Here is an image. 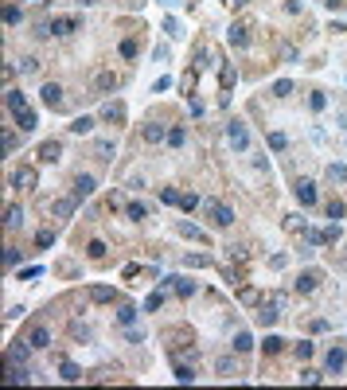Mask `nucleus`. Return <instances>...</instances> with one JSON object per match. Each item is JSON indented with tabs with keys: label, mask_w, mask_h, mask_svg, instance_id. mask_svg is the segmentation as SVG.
Segmentation results:
<instances>
[{
	"label": "nucleus",
	"mask_w": 347,
	"mask_h": 390,
	"mask_svg": "<svg viewBox=\"0 0 347 390\" xmlns=\"http://www.w3.org/2000/svg\"><path fill=\"white\" fill-rule=\"evenodd\" d=\"M4 102H8V110H12V117H16V125H20L23 133H31V129L39 125V121H35V114L27 110V102H23L16 90H8V94H4Z\"/></svg>",
	"instance_id": "f257e3e1"
},
{
	"label": "nucleus",
	"mask_w": 347,
	"mask_h": 390,
	"mask_svg": "<svg viewBox=\"0 0 347 390\" xmlns=\"http://www.w3.org/2000/svg\"><path fill=\"white\" fill-rule=\"evenodd\" d=\"M203 211H207L219 227H231V223H234V211L227 203H219V199H203Z\"/></svg>",
	"instance_id": "f03ea898"
},
{
	"label": "nucleus",
	"mask_w": 347,
	"mask_h": 390,
	"mask_svg": "<svg viewBox=\"0 0 347 390\" xmlns=\"http://www.w3.org/2000/svg\"><path fill=\"white\" fill-rule=\"evenodd\" d=\"M227 133H231L234 152H246V148H250V133H246V125H242V121H227Z\"/></svg>",
	"instance_id": "7ed1b4c3"
},
{
	"label": "nucleus",
	"mask_w": 347,
	"mask_h": 390,
	"mask_svg": "<svg viewBox=\"0 0 347 390\" xmlns=\"http://www.w3.org/2000/svg\"><path fill=\"white\" fill-rule=\"evenodd\" d=\"M39 98H43L47 110H63V86H59V82H43Z\"/></svg>",
	"instance_id": "20e7f679"
},
{
	"label": "nucleus",
	"mask_w": 347,
	"mask_h": 390,
	"mask_svg": "<svg viewBox=\"0 0 347 390\" xmlns=\"http://www.w3.org/2000/svg\"><path fill=\"white\" fill-rule=\"evenodd\" d=\"M27 355H31V344L27 340H16V344L8 347V363H23L27 367Z\"/></svg>",
	"instance_id": "39448f33"
},
{
	"label": "nucleus",
	"mask_w": 347,
	"mask_h": 390,
	"mask_svg": "<svg viewBox=\"0 0 347 390\" xmlns=\"http://www.w3.org/2000/svg\"><path fill=\"white\" fill-rule=\"evenodd\" d=\"M27 344L35 347V351H43V347H51V332H47L43 324H39V328H31V332H27Z\"/></svg>",
	"instance_id": "423d86ee"
},
{
	"label": "nucleus",
	"mask_w": 347,
	"mask_h": 390,
	"mask_svg": "<svg viewBox=\"0 0 347 390\" xmlns=\"http://www.w3.org/2000/svg\"><path fill=\"white\" fill-rule=\"evenodd\" d=\"M140 137L148 140V144H156V140H164L168 133H164V125H160V121H148V125L140 129Z\"/></svg>",
	"instance_id": "0eeeda50"
},
{
	"label": "nucleus",
	"mask_w": 347,
	"mask_h": 390,
	"mask_svg": "<svg viewBox=\"0 0 347 390\" xmlns=\"http://www.w3.org/2000/svg\"><path fill=\"white\" fill-rule=\"evenodd\" d=\"M86 195H94V176H78V180H74V199L82 203Z\"/></svg>",
	"instance_id": "6e6552de"
},
{
	"label": "nucleus",
	"mask_w": 347,
	"mask_h": 390,
	"mask_svg": "<svg viewBox=\"0 0 347 390\" xmlns=\"http://www.w3.org/2000/svg\"><path fill=\"white\" fill-rule=\"evenodd\" d=\"M90 300H94V304H110V300H117V293L110 289V285H94V289H90Z\"/></svg>",
	"instance_id": "1a4fd4ad"
},
{
	"label": "nucleus",
	"mask_w": 347,
	"mask_h": 390,
	"mask_svg": "<svg viewBox=\"0 0 347 390\" xmlns=\"http://www.w3.org/2000/svg\"><path fill=\"white\" fill-rule=\"evenodd\" d=\"M78 27V20L74 16H63V20H51V35H70Z\"/></svg>",
	"instance_id": "9d476101"
},
{
	"label": "nucleus",
	"mask_w": 347,
	"mask_h": 390,
	"mask_svg": "<svg viewBox=\"0 0 347 390\" xmlns=\"http://www.w3.org/2000/svg\"><path fill=\"white\" fill-rule=\"evenodd\" d=\"M297 199H301L304 207H312V203H316V184H308V180H301V184H297Z\"/></svg>",
	"instance_id": "9b49d317"
},
{
	"label": "nucleus",
	"mask_w": 347,
	"mask_h": 390,
	"mask_svg": "<svg viewBox=\"0 0 347 390\" xmlns=\"http://www.w3.org/2000/svg\"><path fill=\"white\" fill-rule=\"evenodd\" d=\"M344 363H347V351H344V347H332V351H328V371H336V375H340Z\"/></svg>",
	"instance_id": "f8f14e48"
},
{
	"label": "nucleus",
	"mask_w": 347,
	"mask_h": 390,
	"mask_svg": "<svg viewBox=\"0 0 347 390\" xmlns=\"http://www.w3.org/2000/svg\"><path fill=\"white\" fill-rule=\"evenodd\" d=\"M316 281H320V273H316V269L301 273V277H297V293H312V289H316Z\"/></svg>",
	"instance_id": "ddd939ff"
},
{
	"label": "nucleus",
	"mask_w": 347,
	"mask_h": 390,
	"mask_svg": "<svg viewBox=\"0 0 347 390\" xmlns=\"http://www.w3.org/2000/svg\"><path fill=\"white\" fill-rule=\"evenodd\" d=\"M63 156V148H59V140H47L43 148H39V160H47V164H55Z\"/></svg>",
	"instance_id": "4468645a"
},
{
	"label": "nucleus",
	"mask_w": 347,
	"mask_h": 390,
	"mask_svg": "<svg viewBox=\"0 0 347 390\" xmlns=\"http://www.w3.org/2000/svg\"><path fill=\"white\" fill-rule=\"evenodd\" d=\"M231 47H250V31H246L242 23H234V27H231Z\"/></svg>",
	"instance_id": "2eb2a0df"
},
{
	"label": "nucleus",
	"mask_w": 347,
	"mask_h": 390,
	"mask_svg": "<svg viewBox=\"0 0 347 390\" xmlns=\"http://www.w3.org/2000/svg\"><path fill=\"white\" fill-rule=\"evenodd\" d=\"M12 187H35V172H31V168H20V172L12 176Z\"/></svg>",
	"instance_id": "dca6fc26"
},
{
	"label": "nucleus",
	"mask_w": 347,
	"mask_h": 390,
	"mask_svg": "<svg viewBox=\"0 0 347 390\" xmlns=\"http://www.w3.org/2000/svg\"><path fill=\"white\" fill-rule=\"evenodd\" d=\"M74 203H78L74 195H70V199H59V203H51V215H59V219H67L70 211H74Z\"/></svg>",
	"instance_id": "f3484780"
},
{
	"label": "nucleus",
	"mask_w": 347,
	"mask_h": 390,
	"mask_svg": "<svg viewBox=\"0 0 347 390\" xmlns=\"http://www.w3.org/2000/svg\"><path fill=\"white\" fill-rule=\"evenodd\" d=\"M281 347H285V340H281V336H265V340H261V351H265V355H277Z\"/></svg>",
	"instance_id": "a211bd4d"
},
{
	"label": "nucleus",
	"mask_w": 347,
	"mask_h": 390,
	"mask_svg": "<svg viewBox=\"0 0 347 390\" xmlns=\"http://www.w3.org/2000/svg\"><path fill=\"white\" fill-rule=\"evenodd\" d=\"M90 129H94V117H74V121H70V133H78V137L90 133Z\"/></svg>",
	"instance_id": "6ab92c4d"
},
{
	"label": "nucleus",
	"mask_w": 347,
	"mask_h": 390,
	"mask_svg": "<svg viewBox=\"0 0 347 390\" xmlns=\"http://www.w3.org/2000/svg\"><path fill=\"white\" fill-rule=\"evenodd\" d=\"M125 215H129L133 223H140V219H148V207H144V203H129V207H125Z\"/></svg>",
	"instance_id": "aec40b11"
},
{
	"label": "nucleus",
	"mask_w": 347,
	"mask_h": 390,
	"mask_svg": "<svg viewBox=\"0 0 347 390\" xmlns=\"http://www.w3.org/2000/svg\"><path fill=\"white\" fill-rule=\"evenodd\" d=\"M234 82H238V67H234V63H227V67H223V90H231Z\"/></svg>",
	"instance_id": "412c9836"
},
{
	"label": "nucleus",
	"mask_w": 347,
	"mask_h": 390,
	"mask_svg": "<svg viewBox=\"0 0 347 390\" xmlns=\"http://www.w3.org/2000/svg\"><path fill=\"white\" fill-rule=\"evenodd\" d=\"M102 117H106V121H121V117H125V110H121V102H110V106L102 110Z\"/></svg>",
	"instance_id": "4be33fe9"
},
{
	"label": "nucleus",
	"mask_w": 347,
	"mask_h": 390,
	"mask_svg": "<svg viewBox=\"0 0 347 390\" xmlns=\"http://www.w3.org/2000/svg\"><path fill=\"white\" fill-rule=\"evenodd\" d=\"M94 86H98V90H114V86H117V74H110V70H106V74H98V78H94Z\"/></svg>",
	"instance_id": "5701e85b"
},
{
	"label": "nucleus",
	"mask_w": 347,
	"mask_h": 390,
	"mask_svg": "<svg viewBox=\"0 0 347 390\" xmlns=\"http://www.w3.org/2000/svg\"><path fill=\"white\" fill-rule=\"evenodd\" d=\"M180 234H184V238H195V242H203V238H207L203 230H199V227H191V223H180Z\"/></svg>",
	"instance_id": "b1692460"
},
{
	"label": "nucleus",
	"mask_w": 347,
	"mask_h": 390,
	"mask_svg": "<svg viewBox=\"0 0 347 390\" xmlns=\"http://www.w3.org/2000/svg\"><path fill=\"white\" fill-rule=\"evenodd\" d=\"M114 152H117L114 140H98V156H102V160H114Z\"/></svg>",
	"instance_id": "393cba45"
},
{
	"label": "nucleus",
	"mask_w": 347,
	"mask_h": 390,
	"mask_svg": "<svg viewBox=\"0 0 347 390\" xmlns=\"http://www.w3.org/2000/svg\"><path fill=\"white\" fill-rule=\"evenodd\" d=\"M328 180H332V184H344V180H347V168H344V164H332V168H328Z\"/></svg>",
	"instance_id": "a878e982"
},
{
	"label": "nucleus",
	"mask_w": 347,
	"mask_h": 390,
	"mask_svg": "<svg viewBox=\"0 0 347 390\" xmlns=\"http://www.w3.org/2000/svg\"><path fill=\"white\" fill-rule=\"evenodd\" d=\"M184 265L199 269V265H211V258H207V254H187V258H184Z\"/></svg>",
	"instance_id": "bb28decb"
},
{
	"label": "nucleus",
	"mask_w": 347,
	"mask_h": 390,
	"mask_svg": "<svg viewBox=\"0 0 347 390\" xmlns=\"http://www.w3.org/2000/svg\"><path fill=\"white\" fill-rule=\"evenodd\" d=\"M250 347H254V340H250L246 332H238V336H234V351H238V355H242V351H250Z\"/></svg>",
	"instance_id": "cd10ccee"
},
{
	"label": "nucleus",
	"mask_w": 347,
	"mask_h": 390,
	"mask_svg": "<svg viewBox=\"0 0 347 390\" xmlns=\"http://www.w3.org/2000/svg\"><path fill=\"white\" fill-rule=\"evenodd\" d=\"M324 211H328V219H344V215H347V207L340 203V199H332V203H328Z\"/></svg>",
	"instance_id": "c85d7f7f"
},
{
	"label": "nucleus",
	"mask_w": 347,
	"mask_h": 390,
	"mask_svg": "<svg viewBox=\"0 0 347 390\" xmlns=\"http://www.w3.org/2000/svg\"><path fill=\"white\" fill-rule=\"evenodd\" d=\"M289 94H293V82H289V78L273 82V98H289Z\"/></svg>",
	"instance_id": "c756f323"
},
{
	"label": "nucleus",
	"mask_w": 347,
	"mask_h": 390,
	"mask_svg": "<svg viewBox=\"0 0 347 390\" xmlns=\"http://www.w3.org/2000/svg\"><path fill=\"white\" fill-rule=\"evenodd\" d=\"M63 379H67V383H78V379H82V367H74V363H63Z\"/></svg>",
	"instance_id": "7c9ffc66"
},
{
	"label": "nucleus",
	"mask_w": 347,
	"mask_h": 390,
	"mask_svg": "<svg viewBox=\"0 0 347 390\" xmlns=\"http://www.w3.org/2000/svg\"><path fill=\"white\" fill-rule=\"evenodd\" d=\"M86 250H90V258H94V261H102V258H106V242H98V238H94V242L86 246Z\"/></svg>",
	"instance_id": "2f4dec72"
},
{
	"label": "nucleus",
	"mask_w": 347,
	"mask_h": 390,
	"mask_svg": "<svg viewBox=\"0 0 347 390\" xmlns=\"http://www.w3.org/2000/svg\"><path fill=\"white\" fill-rule=\"evenodd\" d=\"M117 320H121V324H133V320H137V308H129V304H121V312H117Z\"/></svg>",
	"instance_id": "473e14b6"
},
{
	"label": "nucleus",
	"mask_w": 347,
	"mask_h": 390,
	"mask_svg": "<svg viewBox=\"0 0 347 390\" xmlns=\"http://www.w3.org/2000/svg\"><path fill=\"white\" fill-rule=\"evenodd\" d=\"M4 23H20V8L16 4H4Z\"/></svg>",
	"instance_id": "72a5a7b5"
},
{
	"label": "nucleus",
	"mask_w": 347,
	"mask_h": 390,
	"mask_svg": "<svg viewBox=\"0 0 347 390\" xmlns=\"http://www.w3.org/2000/svg\"><path fill=\"white\" fill-rule=\"evenodd\" d=\"M20 223H23V211H20V207H8V227L16 230Z\"/></svg>",
	"instance_id": "f704fd0d"
},
{
	"label": "nucleus",
	"mask_w": 347,
	"mask_h": 390,
	"mask_svg": "<svg viewBox=\"0 0 347 390\" xmlns=\"http://www.w3.org/2000/svg\"><path fill=\"white\" fill-rule=\"evenodd\" d=\"M172 289H176L180 297H191V293H195V285H191V281H172Z\"/></svg>",
	"instance_id": "c9c22d12"
},
{
	"label": "nucleus",
	"mask_w": 347,
	"mask_h": 390,
	"mask_svg": "<svg viewBox=\"0 0 347 390\" xmlns=\"http://www.w3.org/2000/svg\"><path fill=\"white\" fill-rule=\"evenodd\" d=\"M312 351H316V347L304 340V344H297V359H304V363H308V359H312Z\"/></svg>",
	"instance_id": "e433bc0d"
},
{
	"label": "nucleus",
	"mask_w": 347,
	"mask_h": 390,
	"mask_svg": "<svg viewBox=\"0 0 347 390\" xmlns=\"http://www.w3.org/2000/svg\"><path fill=\"white\" fill-rule=\"evenodd\" d=\"M176 379H180V383H191V379H195V371L184 367V363H176Z\"/></svg>",
	"instance_id": "4c0bfd02"
},
{
	"label": "nucleus",
	"mask_w": 347,
	"mask_h": 390,
	"mask_svg": "<svg viewBox=\"0 0 347 390\" xmlns=\"http://www.w3.org/2000/svg\"><path fill=\"white\" fill-rule=\"evenodd\" d=\"M70 332H74L78 340H90V328H86V324H82V320H74V324H70Z\"/></svg>",
	"instance_id": "58836bf2"
},
{
	"label": "nucleus",
	"mask_w": 347,
	"mask_h": 390,
	"mask_svg": "<svg viewBox=\"0 0 347 390\" xmlns=\"http://www.w3.org/2000/svg\"><path fill=\"white\" fill-rule=\"evenodd\" d=\"M257 320H261V324H273V320H277V312H273V304H265V308L257 312Z\"/></svg>",
	"instance_id": "ea45409f"
},
{
	"label": "nucleus",
	"mask_w": 347,
	"mask_h": 390,
	"mask_svg": "<svg viewBox=\"0 0 347 390\" xmlns=\"http://www.w3.org/2000/svg\"><path fill=\"white\" fill-rule=\"evenodd\" d=\"M121 55H125V59H137V39H125V43H121Z\"/></svg>",
	"instance_id": "a19ab883"
},
{
	"label": "nucleus",
	"mask_w": 347,
	"mask_h": 390,
	"mask_svg": "<svg viewBox=\"0 0 347 390\" xmlns=\"http://www.w3.org/2000/svg\"><path fill=\"white\" fill-rule=\"evenodd\" d=\"M20 70H23V74H39V59H23Z\"/></svg>",
	"instance_id": "79ce46f5"
},
{
	"label": "nucleus",
	"mask_w": 347,
	"mask_h": 390,
	"mask_svg": "<svg viewBox=\"0 0 347 390\" xmlns=\"http://www.w3.org/2000/svg\"><path fill=\"white\" fill-rule=\"evenodd\" d=\"M304 238H308L312 246H324V230H304Z\"/></svg>",
	"instance_id": "37998d69"
},
{
	"label": "nucleus",
	"mask_w": 347,
	"mask_h": 390,
	"mask_svg": "<svg viewBox=\"0 0 347 390\" xmlns=\"http://www.w3.org/2000/svg\"><path fill=\"white\" fill-rule=\"evenodd\" d=\"M168 144L180 148V144H184V129H168Z\"/></svg>",
	"instance_id": "c03bdc74"
},
{
	"label": "nucleus",
	"mask_w": 347,
	"mask_h": 390,
	"mask_svg": "<svg viewBox=\"0 0 347 390\" xmlns=\"http://www.w3.org/2000/svg\"><path fill=\"white\" fill-rule=\"evenodd\" d=\"M51 242H55V234H51V230H39V234H35V246H51Z\"/></svg>",
	"instance_id": "a18cd8bd"
},
{
	"label": "nucleus",
	"mask_w": 347,
	"mask_h": 390,
	"mask_svg": "<svg viewBox=\"0 0 347 390\" xmlns=\"http://www.w3.org/2000/svg\"><path fill=\"white\" fill-rule=\"evenodd\" d=\"M4 261L16 265V261H20V250H16V246H4Z\"/></svg>",
	"instance_id": "49530a36"
},
{
	"label": "nucleus",
	"mask_w": 347,
	"mask_h": 390,
	"mask_svg": "<svg viewBox=\"0 0 347 390\" xmlns=\"http://www.w3.org/2000/svg\"><path fill=\"white\" fill-rule=\"evenodd\" d=\"M160 293H152V297H148V300H144V312H156V308H160Z\"/></svg>",
	"instance_id": "de8ad7c7"
},
{
	"label": "nucleus",
	"mask_w": 347,
	"mask_h": 390,
	"mask_svg": "<svg viewBox=\"0 0 347 390\" xmlns=\"http://www.w3.org/2000/svg\"><path fill=\"white\" fill-rule=\"evenodd\" d=\"M215 371H219V375H231V371H234V359H219V363H215Z\"/></svg>",
	"instance_id": "09e8293b"
},
{
	"label": "nucleus",
	"mask_w": 347,
	"mask_h": 390,
	"mask_svg": "<svg viewBox=\"0 0 347 390\" xmlns=\"http://www.w3.org/2000/svg\"><path fill=\"white\" fill-rule=\"evenodd\" d=\"M285 144H289V140L281 137V133H269V148H277V152H281V148H285Z\"/></svg>",
	"instance_id": "8fccbe9b"
},
{
	"label": "nucleus",
	"mask_w": 347,
	"mask_h": 390,
	"mask_svg": "<svg viewBox=\"0 0 347 390\" xmlns=\"http://www.w3.org/2000/svg\"><path fill=\"white\" fill-rule=\"evenodd\" d=\"M308 106H312V110H324L328 98H324V94H312V98H308Z\"/></svg>",
	"instance_id": "3c124183"
},
{
	"label": "nucleus",
	"mask_w": 347,
	"mask_h": 390,
	"mask_svg": "<svg viewBox=\"0 0 347 390\" xmlns=\"http://www.w3.org/2000/svg\"><path fill=\"white\" fill-rule=\"evenodd\" d=\"M160 199H164V203H180V191H172V187H164V191H160Z\"/></svg>",
	"instance_id": "603ef678"
},
{
	"label": "nucleus",
	"mask_w": 347,
	"mask_h": 390,
	"mask_svg": "<svg viewBox=\"0 0 347 390\" xmlns=\"http://www.w3.org/2000/svg\"><path fill=\"white\" fill-rule=\"evenodd\" d=\"M324 242H340V227H336V223L324 230Z\"/></svg>",
	"instance_id": "864d4df0"
},
{
	"label": "nucleus",
	"mask_w": 347,
	"mask_h": 390,
	"mask_svg": "<svg viewBox=\"0 0 347 390\" xmlns=\"http://www.w3.org/2000/svg\"><path fill=\"white\" fill-rule=\"evenodd\" d=\"M238 300H242V304H254L257 293H254V289H242V293H238Z\"/></svg>",
	"instance_id": "5fc2aeb1"
},
{
	"label": "nucleus",
	"mask_w": 347,
	"mask_h": 390,
	"mask_svg": "<svg viewBox=\"0 0 347 390\" xmlns=\"http://www.w3.org/2000/svg\"><path fill=\"white\" fill-rule=\"evenodd\" d=\"M195 203H199V195H180V207H184V211H191Z\"/></svg>",
	"instance_id": "6e6d98bb"
},
{
	"label": "nucleus",
	"mask_w": 347,
	"mask_h": 390,
	"mask_svg": "<svg viewBox=\"0 0 347 390\" xmlns=\"http://www.w3.org/2000/svg\"><path fill=\"white\" fill-rule=\"evenodd\" d=\"M23 4H47V0H23Z\"/></svg>",
	"instance_id": "4d7b16f0"
},
{
	"label": "nucleus",
	"mask_w": 347,
	"mask_h": 390,
	"mask_svg": "<svg viewBox=\"0 0 347 390\" xmlns=\"http://www.w3.org/2000/svg\"><path fill=\"white\" fill-rule=\"evenodd\" d=\"M78 4H98V0H78Z\"/></svg>",
	"instance_id": "13d9d810"
},
{
	"label": "nucleus",
	"mask_w": 347,
	"mask_h": 390,
	"mask_svg": "<svg viewBox=\"0 0 347 390\" xmlns=\"http://www.w3.org/2000/svg\"><path fill=\"white\" fill-rule=\"evenodd\" d=\"M234 4H250V0H234Z\"/></svg>",
	"instance_id": "bf43d9fd"
}]
</instances>
